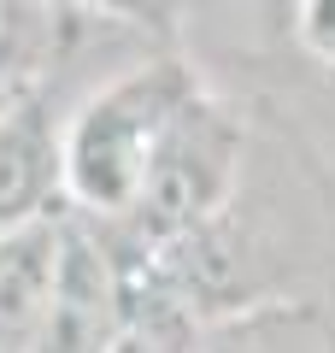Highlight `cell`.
I'll list each match as a JSON object with an SVG mask.
<instances>
[{
    "label": "cell",
    "instance_id": "6da1fadb",
    "mask_svg": "<svg viewBox=\"0 0 335 353\" xmlns=\"http://www.w3.org/2000/svg\"><path fill=\"white\" fill-rule=\"evenodd\" d=\"M194 94V71L176 59H153L88 94L65 124V206L94 224H130L153 148Z\"/></svg>",
    "mask_w": 335,
    "mask_h": 353
},
{
    "label": "cell",
    "instance_id": "7a4b0ae2",
    "mask_svg": "<svg viewBox=\"0 0 335 353\" xmlns=\"http://www.w3.org/2000/svg\"><path fill=\"white\" fill-rule=\"evenodd\" d=\"M236 171H241V118L230 106H218L212 94H194L165 124L159 148H153V165H148V183H141L130 230L153 253L159 241L212 224L230 206Z\"/></svg>",
    "mask_w": 335,
    "mask_h": 353
},
{
    "label": "cell",
    "instance_id": "3957f363",
    "mask_svg": "<svg viewBox=\"0 0 335 353\" xmlns=\"http://www.w3.org/2000/svg\"><path fill=\"white\" fill-rule=\"evenodd\" d=\"M130 324V265L106 241V224L65 206L59 283L24 353H118Z\"/></svg>",
    "mask_w": 335,
    "mask_h": 353
},
{
    "label": "cell",
    "instance_id": "277c9868",
    "mask_svg": "<svg viewBox=\"0 0 335 353\" xmlns=\"http://www.w3.org/2000/svg\"><path fill=\"white\" fill-rule=\"evenodd\" d=\"M65 201V130L53 124L41 88H18L0 106V230L53 218Z\"/></svg>",
    "mask_w": 335,
    "mask_h": 353
},
{
    "label": "cell",
    "instance_id": "5b68a950",
    "mask_svg": "<svg viewBox=\"0 0 335 353\" xmlns=\"http://www.w3.org/2000/svg\"><path fill=\"white\" fill-rule=\"evenodd\" d=\"M59 236H65V212L18 224V230H0V341H6V353L30 347V336H36L41 312L53 301Z\"/></svg>",
    "mask_w": 335,
    "mask_h": 353
},
{
    "label": "cell",
    "instance_id": "8992f818",
    "mask_svg": "<svg viewBox=\"0 0 335 353\" xmlns=\"http://www.w3.org/2000/svg\"><path fill=\"white\" fill-rule=\"evenodd\" d=\"M194 353H335V341L306 306H271L212 318L194 336Z\"/></svg>",
    "mask_w": 335,
    "mask_h": 353
},
{
    "label": "cell",
    "instance_id": "52a82bcc",
    "mask_svg": "<svg viewBox=\"0 0 335 353\" xmlns=\"http://www.w3.org/2000/svg\"><path fill=\"white\" fill-rule=\"evenodd\" d=\"M53 48V0H0V94L30 88Z\"/></svg>",
    "mask_w": 335,
    "mask_h": 353
},
{
    "label": "cell",
    "instance_id": "ba28073f",
    "mask_svg": "<svg viewBox=\"0 0 335 353\" xmlns=\"http://www.w3.org/2000/svg\"><path fill=\"white\" fill-rule=\"evenodd\" d=\"M294 30L318 59H335V0H300L294 6Z\"/></svg>",
    "mask_w": 335,
    "mask_h": 353
}]
</instances>
